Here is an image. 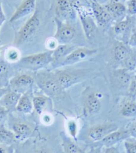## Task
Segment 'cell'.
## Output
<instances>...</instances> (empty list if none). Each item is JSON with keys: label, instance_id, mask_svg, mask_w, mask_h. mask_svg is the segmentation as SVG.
I'll use <instances>...</instances> for the list:
<instances>
[{"label": "cell", "instance_id": "cell-8", "mask_svg": "<svg viewBox=\"0 0 136 153\" xmlns=\"http://www.w3.org/2000/svg\"><path fill=\"white\" fill-rule=\"evenodd\" d=\"M135 26V17L127 16L124 20L114 22L113 26V31L117 40L127 44L132 32Z\"/></svg>", "mask_w": 136, "mask_h": 153}, {"label": "cell", "instance_id": "cell-28", "mask_svg": "<svg viewBox=\"0 0 136 153\" xmlns=\"http://www.w3.org/2000/svg\"><path fill=\"white\" fill-rule=\"evenodd\" d=\"M130 72L134 73L136 69V48H133L129 56L120 65V67Z\"/></svg>", "mask_w": 136, "mask_h": 153}, {"label": "cell", "instance_id": "cell-11", "mask_svg": "<svg viewBox=\"0 0 136 153\" xmlns=\"http://www.w3.org/2000/svg\"><path fill=\"white\" fill-rule=\"evenodd\" d=\"M118 126L114 122L97 124L89 128L88 136L94 143H98L110 133L118 130Z\"/></svg>", "mask_w": 136, "mask_h": 153}, {"label": "cell", "instance_id": "cell-47", "mask_svg": "<svg viewBox=\"0 0 136 153\" xmlns=\"http://www.w3.org/2000/svg\"><path fill=\"white\" fill-rule=\"evenodd\" d=\"M7 1L10 3H15V2L20 1V0H7Z\"/></svg>", "mask_w": 136, "mask_h": 153}, {"label": "cell", "instance_id": "cell-22", "mask_svg": "<svg viewBox=\"0 0 136 153\" xmlns=\"http://www.w3.org/2000/svg\"><path fill=\"white\" fill-rule=\"evenodd\" d=\"M21 94L10 90L1 100L0 104L6 108L9 111L15 110Z\"/></svg>", "mask_w": 136, "mask_h": 153}, {"label": "cell", "instance_id": "cell-6", "mask_svg": "<svg viewBox=\"0 0 136 153\" xmlns=\"http://www.w3.org/2000/svg\"><path fill=\"white\" fill-rule=\"evenodd\" d=\"M55 17L65 22L74 25L78 19V13L69 0H57Z\"/></svg>", "mask_w": 136, "mask_h": 153}, {"label": "cell", "instance_id": "cell-34", "mask_svg": "<svg viewBox=\"0 0 136 153\" xmlns=\"http://www.w3.org/2000/svg\"><path fill=\"white\" fill-rule=\"evenodd\" d=\"M59 44L58 43L54 36L48 38L45 41V46L48 51H53L58 47Z\"/></svg>", "mask_w": 136, "mask_h": 153}, {"label": "cell", "instance_id": "cell-31", "mask_svg": "<svg viewBox=\"0 0 136 153\" xmlns=\"http://www.w3.org/2000/svg\"><path fill=\"white\" fill-rule=\"evenodd\" d=\"M124 148L126 153H136V138L132 136L124 141Z\"/></svg>", "mask_w": 136, "mask_h": 153}, {"label": "cell", "instance_id": "cell-9", "mask_svg": "<svg viewBox=\"0 0 136 153\" xmlns=\"http://www.w3.org/2000/svg\"><path fill=\"white\" fill-rule=\"evenodd\" d=\"M97 52V49L89 48L86 47H77L73 50L61 63L59 65L58 69L66 67H69L78 62L86 61L90 58Z\"/></svg>", "mask_w": 136, "mask_h": 153}, {"label": "cell", "instance_id": "cell-18", "mask_svg": "<svg viewBox=\"0 0 136 153\" xmlns=\"http://www.w3.org/2000/svg\"><path fill=\"white\" fill-rule=\"evenodd\" d=\"M134 73L119 67L113 71V78L116 86L120 89H128Z\"/></svg>", "mask_w": 136, "mask_h": 153}, {"label": "cell", "instance_id": "cell-23", "mask_svg": "<svg viewBox=\"0 0 136 153\" xmlns=\"http://www.w3.org/2000/svg\"><path fill=\"white\" fill-rule=\"evenodd\" d=\"M12 131L14 132L17 140H25L31 136L32 130L29 126L25 123H15L12 126Z\"/></svg>", "mask_w": 136, "mask_h": 153}, {"label": "cell", "instance_id": "cell-10", "mask_svg": "<svg viewBox=\"0 0 136 153\" xmlns=\"http://www.w3.org/2000/svg\"><path fill=\"white\" fill-rule=\"evenodd\" d=\"M35 79L28 74H20L11 78L8 87L10 90L23 94L32 89Z\"/></svg>", "mask_w": 136, "mask_h": 153}, {"label": "cell", "instance_id": "cell-7", "mask_svg": "<svg viewBox=\"0 0 136 153\" xmlns=\"http://www.w3.org/2000/svg\"><path fill=\"white\" fill-rule=\"evenodd\" d=\"M54 22L56 27V30L53 36L54 38L58 40L59 45L70 44L74 39L76 34V30L74 25L65 22L56 17L54 18Z\"/></svg>", "mask_w": 136, "mask_h": 153}, {"label": "cell", "instance_id": "cell-4", "mask_svg": "<svg viewBox=\"0 0 136 153\" xmlns=\"http://www.w3.org/2000/svg\"><path fill=\"white\" fill-rule=\"evenodd\" d=\"M41 26V20L39 14L35 11L24 25L16 33L14 45L20 46L30 42L36 36Z\"/></svg>", "mask_w": 136, "mask_h": 153}, {"label": "cell", "instance_id": "cell-21", "mask_svg": "<svg viewBox=\"0 0 136 153\" xmlns=\"http://www.w3.org/2000/svg\"><path fill=\"white\" fill-rule=\"evenodd\" d=\"M61 138L62 141L64 153H86L83 149L79 146L77 143L67 136L64 133L61 134Z\"/></svg>", "mask_w": 136, "mask_h": 153}, {"label": "cell", "instance_id": "cell-38", "mask_svg": "<svg viewBox=\"0 0 136 153\" xmlns=\"http://www.w3.org/2000/svg\"><path fill=\"white\" fill-rule=\"evenodd\" d=\"M9 112V110L0 104V124H1L2 121L5 118Z\"/></svg>", "mask_w": 136, "mask_h": 153}, {"label": "cell", "instance_id": "cell-41", "mask_svg": "<svg viewBox=\"0 0 136 153\" xmlns=\"http://www.w3.org/2000/svg\"><path fill=\"white\" fill-rule=\"evenodd\" d=\"M89 153H102V146L92 144Z\"/></svg>", "mask_w": 136, "mask_h": 153}, {"label": "cell", "instance_id": "cell-13", "mask_svg": "<svg viewBox=\"0 0 136 153\" xmlns=\"http://www.w3.org/2000/svg\"><path fill=\"white\" fill-rule=\"evenodd\" d=\"M103 95L98 91L89 92L85 97L83 103V112L86 116L98 113L102 108Z\"/></svg>", "mask_w": 136, "mask_h": 153}, {"label": "cell", "instance_id": "cell-50", "mask_svg": "<svg viewBox=\"0 0 136 153\" xmlns=\"http://www.w3.org/2000/svg\"><path fill=\"white\" fill-rule=\"evenodd\" d=\"M89 1H90V0H89Z\"/></svg>", "mask_w": 136, "mask_h": 153}, {"label": "cell", "instance_id": "cell-17", "mask_svg": "<svg viewBox=\"0 0 136 153\" xmlns=\"http://www.w3.org/2000/svg\"><path fill=\"white\" fill-rule=\"evenodd\" d=\"M103 5L112 18L113 22L123 20L127 16L126 5L123 3L109 1Z\"/></svg>", "mask_w": 136, "mask_h": 153}, {"label": "cell", "instance_id": "cell-49", "mask_svg": "<svg viewBox=\"0 0 136 153\" xmlns=\"http://www.w3.org/2000/svg\"><path fill=\"white\" fill-rule=\"evenodd\" d=\"M134 73H135V74L136 75V69H135V71H134Z\"/></svg>", "mask_w": 136, "mask_h": 153}, {"label": "cell", "instance_id": "cell-32", "mask_svg": "<svg viewBox=\"0 0 136 153\" xmlns=\"http://www.w3.org/2000/svg\"><path fill=\"white\" fill-rule=\"evenodd\" d=\"M127 16L131 17L136 16V0H127L125 3Z\"/></svg>", "mask_w": 136, "mask_h": 153}, {"label": "cell", "instance_id": "cell-2", "mask_svg": "<svg viewBox=\"0 0 136 153\" xmlns=\"http://www.w3.org/2000/svg\"><path fill=\"white\" fill-rule=\"evenodd\" d=\"M53 71L64 91L86 81L92 75V71L88 69H54Z\"/></svg>", "mask_w": 136, "mask_h": 153}, {"label": "cell", "instance_id": "cell-35", "mask_svg": "<svg viewBox=\"0 0 136 153\" xmlns=\"http://www.w3.org/2000/svg\"><path fill=\"white\" fill-rule=\"evenodd\" d=\"M41 122L46 126L51 125L53 122L52 115L48 113H43L42 115H41Z\"/></svg>", "mask_w": 136, "mask_h": 153}, {"label": "cell", "instance_id": "cell-12", "mask_svg": "<svg viewBox=\"0 0 136 153\" xmlns=\"http://www.w3.org/2000/svg\"><path fill=\"white\" fill-rule=\"evenodd\" d=\"M89 2L91 11L97 26L105 28L113 22L103 4H99L97 0H90Z\"/></svg>", "mask_w": 136, "mask_h": 153}, {"label": "cell", "instance_id": "cell-36", "mask_svg": "<svg viewBox=\"0 0 136 153\" xmlns=\"http://www.w3.org/2000/svg\"><path fill=\"white\" fill-rule=\"evenodd\" d=\"M127 45L132 48H136V26H135L133 29L132 34L130 35L128 40Z\"/></svg>", "mask_w": 136, "mask_h": 153}, {"label": "cell", "instance_id": "cell-27", "mask_svg": "<svg viewBox=\"0 0 136 153\" xmlns=\"http://www.w3.org/2000/svg\"><path fill=\"white\" fill-rule=\"evenodd\" d=\"M5 60L8 63H17L21 59V53L16 46L7 48L4 54Z\"/></svg>", "mask_w": 136, "mask_h": 153}, {"label": "cell", "instance_id": "cell-45", "mask_svg": "<svg viewBox=\"0 0 136 153\" xmlns=\"http://www.w3.org/2000/svg\"><path fill=\"white\" fill-rule=\"evenodd\" d=\"M127 0H110V1H116V2H121L123 3V4H125Z\"/></svg>", "mask_w": 136, "mask_h": 153}, {"label": "cell", "instance_id": "cell-42", "mask_svg": "<svg viewBox=\"0 0 136 153\" xmlns=\"http://www.w3.org/2000/svg\"><path fill=\"white\" fill-rule=\"evenodd\" d=\"M104 153H120L118 149L115 146H110L105 148Z\"/></svg>", "mask_w": 136, "mask_h": 153}, {"label": "cell", "instance_id": "cell-46", "mask_svg": "<svg viewBox=\"0 0 136 153\" xmlns=\"http://www.w3.org/2000/svg\"><path fill=\"white\" fill-rule=\"evenodd\" d=\"M69 1L72 2V4L73 5V6H74L75 5H76L77 4H78L79 2H80V0H69Z\"/></svg>", "mask_w": 136, "mask_h": 153}, {"label": "cell", "instance_id": "cell-3", "mask_svg": "<svg viewBox=\"0 0 136 153\" xmlns=\"http://www.w3.org/2000/svg\"><path fill=\"white\" fill-rule=\"evenodd\" d=\"M52 51H45L42 53L30 54L21 57L17 64L21 69L37 72L44 69L52 62Z\"/></svg>", "mask_w": 136, "mask_h": 153}, {"label": "cell", "instance_id": "cell-5", "mask_svg": "<svg viewBox=\"0 0 136 153\" xmlns=\"http://www.w3.org/2000/svg\"><path fill=\"white\" fill-rule=\"evenodd\" d=\"M74 7L77 12L78 17L80 21L84 34L86 38L91 39L97 27L93 13L91 11L83 6L80 1L75 5Z\"/></svg>", "mask_w": 136, "mask_h": 153}, {"label": "cell", "instance_id": "cell-37", "mask_svg": "<svg viewBox=\"0 0 136 153\" xmlns=\"http://www.w3.org/2000/svg\"><path fill=\"white\" fill-rule=\"evenodd\" d=\"M15 150L12 145L0 143V153H14Z\"/></svg>", "mask_w": 136, "mask_h": 153}, {"label": "cell", "instance_id": "cell-14", "mask_svg": "<svg viewBox=\"0 0 136 153\" xmlns=\"http://www.w3.org/2000/svg\"><path fill=\"white\" fill-rule=\"evenodd\" d=\"M35 9L36 0H22L11 16L10 23H14L29 15H33L36 11Z\"/></svg>", "mask_w": 136, "mask_h": 153}, {"label": "cell", "instance_id": "cell-26", "mask_svg": "<svg viewBox=\"0 0 136 153\" xmlns=\"http://www.w3.org/2000/svg\"><path fill=\"white\" fill-rule=\"evenodd\" d=\"M121 114L126 117H136V102L130 99L125 102L121 106Z\"/></svg>", "mask_w": 136, "mask_h": 153}, {"label": "cell", "instance_id": "cell-25", "mask_svg": "<svg viewBox=\"0 0 136 153\" xmlns=\"http://www.w3.org/2000/svg\"><path fill=\"white\" fill-rule=\"evenodd\" d=\"M16 140L14 132L8 129L3 124H0V143L12 145Z\"/></svg>", "mask_w": 136, "mask_h": 153}, {"label": "cell", "instance_id": "cell-33", "mask_svg": "<svg viewBox=\"0 0 136 153\" xmlns=\"http://www.w3.org/2000/svg\"><path fill=\"white\" fill-rule=\"evenodd\" d=\"M128 95L130 97V99L135 100L136 98V75L134 73L133 74L131 82L127 89Z\"/></svg>", "mask_w": 136, "mask_h": 153}, {"label": "cell", "instance_id": "cell-29", "mask_svg": "<svg viewBox=\"0 0 136 153\" xmlns=\"http://www.w3.org/2000/svg\"><path fill=\"white\" fill-rule=\"evenodd\" d=\"M66 128L68 136L73 140L77 141L78 134L79 132V126L77 121L73 119L68 120L66 122Z\"/></svg>", "mask_w": 136, "mask_h": 153}, {"label": "cell", "instance_id": "cell-15", "mask_svg": "<svg viewBox=\"0 0 136 153\" xmlns=\"http://www.w3.org/2000/svg\"><path fill=\"white\" fill-rule=\"evenodd\" d=\"M130 136L131 135L127 129H118L106 136L101 141L98 143H94L93 144L102 147L105 146V148H107V147L115 146L116 144L124 141Z\"/></svg>", "mask_w": 136, "mask_h": 153}, {"label": "cell", "instance_id": "cell-40", "mask_svg": "<svg viewBox=\"0 0 136 153\" xmlns=\"http://www.w3.org/2000/svg\"><path fill=\"white\" fill-rule=\"evenodd\" d=\"M129 130L130 135L132 137H134L136 138V120L134 122H132L129 126L127 128Z\"/></svg>", "mask_w": 136, "mask_h": 153}, {"label": "cell", "instance_id": "cell-39", "mask_svg": "<svg viewBox=\"0 0 136 153\" xmlns=\"http://www.w3.org/2000/svg\"><path fill=\"white\" fill-rule=\"evenodd\" d=\"M6 20V17H5V13L4 12L2 7V0H0V29H1L3 24L5 23Z\"/></svg>", "mask_w": 136, "mask_h": 153}, {"label": "cell", "instance_id": "cell-30", "mask_svg": "<svg viewBox=\"0 0 136 153\" xmlns=\"http://www.w3.org/2000/svg\"><path fill=\"white\" fill-rule=\"evenodd\" d=\"M10 71V65L5 61H0V83H7L9 85L8 76Z\"/></svg>", "mask_w": 136, "mask_h": 153}, {"label": "cell", "instance_id": "cell-24", "mask_svg": "<svg viewBox=\"0 0 136 153\" xmlns=\"http://www.w3.org/2000/svg\"><path fill=\"white\" fill-rule=\"evenodd\" d=\"M50 97L45 95H36L33 97V105L34 110L36 113L41 116L44 113L45 108H47Z\"/></svg>", "mask_w": 136, "mask_h": 153}, {"label": "cell", "instance_id": "cell-20", "mask_svg": "<svg viewBox=\"0 0 136 153\" xmlns=\"http://www.w3.org/2000/svg\"><path fill=\"white\" fill-rule=\"evenodd\" d=\"M33 97L32 89L21 95L16 106L15 110L24 114H31L34 110Z\"/></svg>", "mask_w": 136, "mask_h": 153}, {"label": "cell", "instance_id": "cell-44", "mask_svg": "<svg viewBox=\"0 0 136 153\" xmlns=\"http://www.w3.org/2000/svg\"><path fill=\"white\" fill-rule=\"evenodd\" d=\"M37 153H52L51 151H48V150H46V149H42L40 150V151H37Z\"/></svg>", "mask_w": 136, "mask_h": 153}, {"label": "cell", "instance_id": "cell-48", "mask_svg": "<svg viewBox=\"0 0 136 153\" xmlns=\"http://www.w3.org/2000/svg\"><path fill=\"white\" fill-rule=\"evenodd\" d=\"M135 26H136V16H135Z\"/></svg>", "mask_w": 136, "mask_h": 153}, {"label": "cell", "instance_id": "cell-1", "mask_svg": "<svg viewBox=\"0 0 136 153\" xmlns=\"http://www.w3.org/2000/svg\"><path fill=\"white\" fill-rule=\"evenodd\" d=\"M34 79L37 86L49 97L58 96L64 91L53 71H39L36 72Z\"/></svg>", "mask_w": 136, "mask_h": 153}, {"label": "cell", "instance_id": "cell-43", "mask_svg": "<svg viewBox=\"0 0 136 153\" xmlns=\"http://www.w3.org/2000/svg\"><path fill=\"white\" fill-rule=\"evenodd\" d=\"M10 91V89L9 87H0V100Z\"/></svg>", "mask_w": 136, "mask_h": 153}, {"label": "cell", "instance_id": "cell-16", "mask_svg": "<svg viewBox=\"0 0 136 153\" xmlns=\"http://www.w3.org/2000/svg\"><path fill=\"white\" fill-rule=\"evenodd\" d=\"M77 48V46L72 44H65V45H59L55 50L52 51V62L51 67L53 69H58L62 61Z\"/></svg>", "mask_w": 136, "mask_h": 153}, {"label": "cell", "instance_id": "cell-19", "mask_svg": "<svg viewBox=\"0 0 136 153\" xmlns=\"http://www.w3.org/2000/svg\"><path fill=\"white\" fill-rule=\"evenodd\" d=\"M132 49L133 48L130 47L127 44L116 40L113 46V54L115 61L120 65L129 56Z\"/></svg>", "mask_w": 136, "mask_h": 153}]
</instances>
